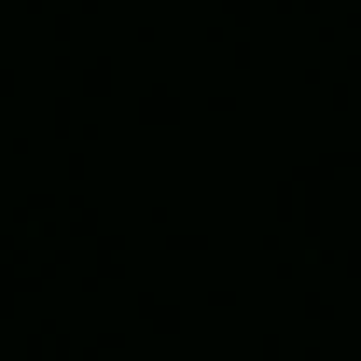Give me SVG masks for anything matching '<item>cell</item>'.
<instances>
[]
</instances>
